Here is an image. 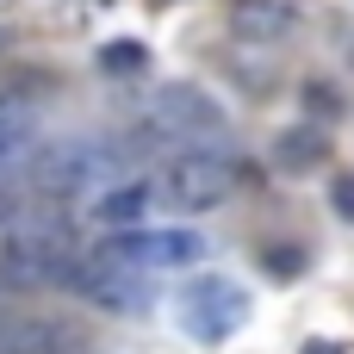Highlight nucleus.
Segmentation results:
<instances>
[{
	"instance_id": "obj_1",
	"label": "nucleus",
	"mask_w": 354,
	"mask_h": 354,
	"mask_svg": "<svg viewBox=\"0 0 354 354\" xmlns=\"http://www.w3.org/2000/svg\"><path fill=\"white\" fill-rule=\"evenodd\" d=\"M224 131V112H218V100L205 93V87H193V81H168L156 100H149V112L118 137L131 156H143V149H205L212 137Z\"/></svg>"
},
{
	"instance_id": "obj_2",
	"label": "nucleus",
	"mask_w": 354,
	"mask_h": 354,
	"mask_svg": "<svg viewBox=\"0 0 354 354\" xmlns=\"http://www.w3.org/2000/svg\"><path fill=\"white\" fill-rule=\"evenodd\" d=\"M81 261L75 224L68 218H31L19 230H6L0 243V292H44V286H68Z\"/></svg>"
},
{
	"instance_id": "obj_3",
	"label": "nucleus",
	"mask_w": 354,
	"mask_h": 354,
	"mask_svg": "<svg viewBox=\"0 0 354 354\" xmlns=\"http://www.w3.org/2000/svg\"><path fill=\"white\" fill-rule=\"evenodd\" d=\"M131 162V149L118 137H62V143H44L31 162H25V187L44 193V199H75L87 187H106L118 168Z\"/></svg>"
},
{
	"instance_id": "obj_4",
	"label": "nucleus",
	"mask_w": 354,
	"mask_h": 354,
	"mask_svg": "<svg viewBox=\"0 0 354 354\" xmlns=\"http://www.w3.org/2000/svg\"><path fill=\"white\" fill-rule=\"evenodd\" d=\"M230 187H236V162H224V156H212V149H180V156H168V162L156 168V180H149V193H156L168 212H212V205L230 199Z\"/></svg>"
},
{
	"instance_id": "obj_5",
	"label": "nucleus",
	"mask_w": 354,
	"mask_h": 354,
	"mask_svg": "<svg viewBox=\"0 0 354 354\" xmlns=\"http://www.w3.org/2000/svg\"><path fill=\"white\" fill-rule=\"evenodd\" d=\"M68 286H75V292H87L100 311H118V317H137V311H149V305H156V274H143V268L118 261L112 249L81 255Z\"/></svg>"
},
{
	"instance_id": "obj_6",
	"label": "nucleus",
	"mask_w": 354,
	"mask_h": 354,
	"mask_svg": "<svg viewBox=\"0 0 354 354\" xmlns=\"http://www.w3.org/2000/svg\"><path fill=\"white\" fill-rule=\"evenodd\" d=\"M180 317H187V336L218 342V336H230L249 317V292L236 280H224V274H199L187 286V299H180Z\"/></svg>"
},
{
	"instance_id": "obj_7",
	"label": "nucleus",
	"mask_w": 354,
	"mask_h": 354,
	"mask_svg": "<svg viewBox=\"0 0 354 354\" xmlns=\"http://www.w3.org/2000/svg\"><path fill=\"white\" fill-rule=\"evenodd\" d=\"M106 249L118 261L143 268V274H174V268H199L205 261V236L199 230H124Z\"/></svg>"
},
{
	"instance_id": "obj_8",
	"label": "nucleus",
	"mask_w": 354,
	"mask_h": 354,
	"mask_svg": "<svg viewBox=\"0 0 354 354\" xmlns=\"http://www.w3.org/2000/svg\"><path fill=\"white\" fill-rule=\"evenodd\" d=\"M87 336L50 317H0V354H81Z\"/></svg>"
},
{
	"instance_id": "obj_9",
	"label": "nucleus",
	"mask_w": 354,
	"mask_h": 354,
	"mask_svg": "<svg viewBox=\"0 0 354 354\" xmlns=\"http://www.w3.org/2000/svg\"><path fill=\"white\" fill-rule=\"evenodd\" d=\"M149 180H118V187H100V199L87 205V224H100V230H112V236H124V230H137L143 224V212H149Z\"/></svg>"
},
{
	"instance_id": "obj_10",
	"label": "nucleus",
	"mask_w": 354,
	"mask_h": 354,
	"mask_svg": "<svg viewBox=\"0 0 354 354\" xmlns=\"http://www.w3.org/2000/svg\"><path fill=\"white\" fill-rule=\"evenodd\" d=\"M274 162H280L286 174H311L317 162H330V131H317V118L280 131V137H274Z\"/></svg>"
},
{
	"instance_id": "obj_11",
	"label": "nucleus",
	"mask_w": 354,
	"mask_h": 354,
	"mask_svg": "<svg viewBox=\"0 0 354 354\" xmlns=\"http://www.w3.org/2000/svg\"><path fill=\"white\" fill-rule=\"evenodd\" d=\"M230 25L243 37H286L292 31V6H280V0H236L230 6Z\"/></svg>"
},
{
	"instance_id": "obj_12",
	"label": "nucleus",
	"mask_w": 354,
	"mask_h": 354,
	"mask_svg": "<svg viewBox=\"0 0 354 354\" xmlns=\"http://www.w3.org/2000/svg\"><path fill=\"white\" fill-rule=\"evenodd\" d=\"M37 137V112L25 100H0V168H12Z\"/></svg>"
},
{
	"instance_id": "obj_13",
	"label": "nucleus",
	"mask_w": 354,
	"mask_h": 354,
	"mask_svg": "<svg viewBox=\"0 0 354 354\" xmlns=\"http://www.w3.org/2000/svg\"><path fill=\"white\" fill-rule=\"evenodd\" d=\"M143 62H149L143 44H106V50H100V68H106V75H137Z\"/></svg>"
},
{
	"instance_id": "obj_14",
	"label": "nucleus",
	"mask_w": 354,
	"mask_h": 354,
	"mask_svg": "<svg viewBox=\"0 0 354 354\" xmlns=\"http://www.w3.org/2000/svg\"><path fill=\"white\" fill-rule=\"evenodd\" d=\"M305 106L324 112V118H342V93H336L330 81H305Z\"/></svg>"
},
{
	"instance_id": "obj_15",
	"label": "nucleus",
	"mask_w": 354,
	"mask_h": 354,
	"mask_svg": "<svg viewBox=\"0 0 354 354\" xmlns=\"http://www.w3.org/2000/svg\"><path fill=\"white\" fill-rule=\"evenodd\" d=\"M330 205L342 218H354V174H330Z\"/></svg>"
},
{
	"instance_id": "obj_16",
	"label": "nucleus",
	"mask_w": 354,
	"mask_h": 354,
	"mask_svg": "<svg viewBox=\"0 0 354 354\" xmlns=\"http://www.w3.org/2000/svg\"><path fill=\"white\" fill-rule=\"evenodd\" d=\"M299 354H342V342H317V336H311V342H305Z\"/></svg>"
},
{
	"instance_id": "obj_17",
	"label": "nucleus",
	"mask_w": 354,
	"mask_h": 354,
	"mask_svg": "<svg viewBox=\"0 0 354 354\" xmlns=\"http://www.w3.org/2000/svg\"><path fill=\"white\" fill-rule=\"evenodd\" d=\"M12 224H19V218H12V199H6V193H0V236H6V230H12Z\"/></svg>"
},
{
	"instance_id": "obj_18",
	"label": "nucleus",
	"mask_w": 354,
	"mask_h": 354,
	"mask_svg": "<svg viewBox=\"0 0 354 354\" xmlns=\"http://www.w3.org/2000/svg\"><path fill=\"white\" fill-rule=\"evenodd\" d=\"M149 6H162V0H149Z\"/></svg>"
}]
</instances>
